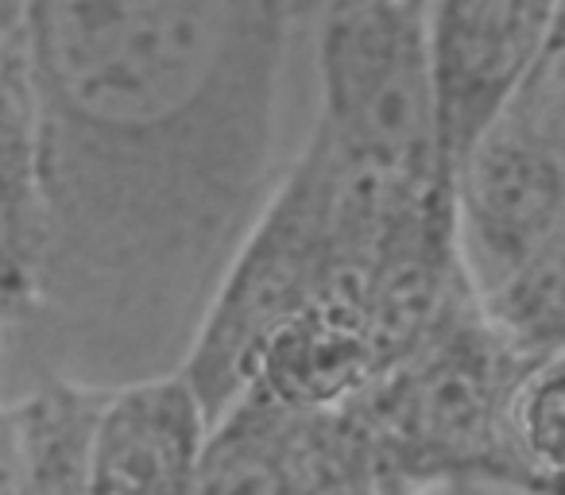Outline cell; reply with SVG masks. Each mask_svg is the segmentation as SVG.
Segmentation results:
<instances>
[{
  "mask_svg": "<svg viewBox=\"0 0 565 495\" xmlns=\"http://www.w3.org/2000/svg\"><path fill=\"white\" fill-rule=\"evenodd\" d=\"M291 0H24L47 283L151 299L267 197Z\"/></svg>",
  "mask_w": 565,
  "mask_h": 495,
  "instance_id": "1",
  "label": "cell"
},
{
  "mask_svg": "<svg viewBox=\"0 0 565 495\" xmlns=\"http://www.w3.org/2000/svg\"><path fill=\"white\" fill-rule=\"evenodd\" d=\"M315 20V132L333 159L338 256L341 271L364 279L387 240L457 209L426 0H322Z\"/></svg>",
  "mask_w": 565,
  "mask_h": 495,
  "instance_id": "2",
  "label": "cell"
},
{
  "mask_svg": "<svg viewBox=\"0 0 565 495\" xmlns=\"http://www.w3.org/2000/svg\"><path fill=\"white\" fill-rule=\"evenodd\" d=\"M531 361L500 337L477 287L461 283L434 330L387 368L353 415L399 484H495L515 492L508 407Z\"/></svg>",
  "mask_w": 565,
  "mask_h": 495,
  "instance_id": "3",
  "label": "cell"
},
{
  "mask_svg": "<svg viewBox=\"0 0 565 495\" xmlns=\"http://www.w3.org/2000/svg\"><path fill=\"white\" fill-rule=\"evenodd\" d=\"M341 276L333 159L310 128L291 166L267 190L252 225L210 287L182 361L205 418H217L244 387L264 345Z\"/></svg>",
  "mask_w": 565,
  "mask_h": 495,
  "instance_id": "4",
  "label": "cell"
},
{
  "mask_svg": "<svg viewBox=\"0 0 565 495\" xmlns=\"http://www.w3.org/2000/svg\"><path fill=\"white\" fill-rule=\"evenodd\" d=\"M562 28V0H426L441 148L457 171Z\"/></svg>",
  "mask_w": 565,
  "mask_h": 495,
  "instance_id": "5",
  "label": "cell"
},
{
  "mask_svg": "<svg viewBox=\"0 0 565 495\" xmlns=\"http://www.w3.org/2000/svg\"><path fill=\"white\" fill-rule=\"evenodd\" d=\"M210 430L179 372L109 387L94 430L89 495H194Z\"/></svg>",
  "mask_w": 565,
  "mask_h": 495,
  "instance_id": "6",
  "label": "cell"
},
{
  "mask_svg": "<svg viewBox=\"0 0 565 495\" xmlns=\"http://www.w3.org/2000/svg\"><path fill=\"white\" fill-rule=\"evenodd\" d=\"M384 376L364 279L341 271L307 310L264 345L252 384L291 410L353 407Z\"/></svg>",
  "mask_w": 565,
  "mask_h": 495,
  "instance_id": "7",
  "label": "cell"
},
{
  "mask_svg": "<svg viewBox=\"0 0 565 495\" xmlns=\"http://www.w3.org/2000/svg\"><path fill=\"white\" fill-rule=\"evenodd\" d=\"M47 205L40 120L17 32H0V302L12 322L43 310Z\"/></svg>",
  "mask_w": 565,
  "mask_h": 495,
  "instance_id": "8",
  "label": "cell"
},
{
  "mask_svg": "<svg viewBox=\"0 0 565 495\" xmlns=\"http://www.w3.org/2000/svg\"><path fill=\"white\" fill-rule=\"evenodd\" d=\"M109 387L51 376L9 402L17 433V495H89L94 430Z\"/></svg>",
  "mask_w": 565,
  "mask_h": 495,
  "instance_id": "9",
  "label": "cell"
},
{
  "mask_svg": "<svg viewBox=\"0 0 565 495\" xmlns=\"http://www.w3.org/2000/svg\"><path fill=\"white\" fill-rule=\"evenodd\" d=\"M295 415L259 387H244L205 430L194 495H282Z\"/></svg>",
  "mask_w": 565,
  "mask_h": 495,
  "instance_id": "10",
  "label": "cell"
},
{
  "mask_svg": "<svg viewBox=\"0 0 565 495\" xmlns=\"http://www.w3.org/2000/svg\"><path fill=\"white\" fill-rule=\"evenodd\" d=\"M392 484L361 418L341 410H299L282 456V495H384Z\"/></svg>",
  "mask_w": 565,
  "mask_h": 495,
  "instance_id": "11",
  "label": "cell"
},
{
  "mask_svg": "<svg viewBox=\"0 0 565 495\" xmlns=\"http://www.w3.org/2000/svg\"><path fill=\"white\" fill-rule=\"evenodd\" d=\"M508 453L519 495L565 480V353L534 361L508 407Z\"/></svg>",
  "mask_w": 565,
  "mask_h": 495,
  "instance_id": "12",
  "label": "cell"
},
{
  "mask_svg": "<svg viewBox=\"0 0 565 495\" xmlns=\"http://www.w3.org/2000/svg\"><path fill=\"white\" fill-rule=\"evenodd\" d=\"M0 495H17V433L9 402H0Z\"/></svg>",
  "mask_w": 565,
  "mask_h": 495,
  "instance_id": "13",
  "label": "cell"
},
{
  "mask_svg": "<svg viewBox=\"0 0 565 495\" xmlns=\"http://www.w3.org/2000/svg\"><path fill=\"white\" fill-rule=\"evenodd\" d=\"M430 495H519V492L495 484H449V487H434Z\"/></svg>",
  "mask_w": 565,
  "mask_h": 495,
  "instance_id": "14",
  "label": "cell"
},
{
  "mask_svg": "<svg viewBox=\"0 0 565 495\" xmlns=\"http://www.w3.org/2000/svg\"><path fill=\"white\" fill-rule=\"evenodd\" d=\"M20 4L24 0H0V32H17L20 28Z\"/></svg>",
  "mask_w": 565,
  "mask_h": 495,
  "instance_id": "15",
  "label": "cell"
},
{
  "mask_svg": "<svg viewBox=\"0 0 565 495\" xmlns=\"http://www.w3.org/2000/svg\"><path fill=\"white\" fill-rule=\"evenodd\" d=\"M384 495H430V492H423V487H411V484H399V480H392V484L384 487Z\"/></svg>",
  "mask_w": 565,
  "mask_h": 495,
  "instance_id": "16",
  "label": "cell"
},
{
  "mask_svg": "<svg viewBox=\"0 0 565 495\" xmlns=\"http://www.w3.org/2000/svg\"><path fill=\"white\" fill-rule=\"evenodd\" d=\"M318 4H322V0H295V20H302V17H315V12H318Z\"/></svg>",
  "mask_w": 565,
  "mask_h": 495,
  "instance_id": "17",
  "label": "cell"
},
{
  "mask_svg": "<svg viewBox=\"0 0 565 495\" xmlns=\"http://www.w3.org/2000/svg\"><path fill=\"white\" fill-rule=\"evenodd\" d=\"M12 325H17V322H12V314L4 310V302H0V337H4V333H9Z\"/></svg>",
  "mask_w": 565,
  "mask_h": 495,
  "instance_id": "18",
  "label": "cell"
},
{
  "mask_svg": "<svg viewBox=\"0 0 565 495\" xmlns=\"http://www.w3.org/2000/svg\"><path fill=\"white\" fill-rule=\"evenodd\" d=\"M542 495H565V480H562V484H554V487H546Z\"/></svg>",
  "mask_w": 565,
  "mask_h": 495,
  "instance_id": "19",
  "label": "cell"
},
{
  "mask_svg": "<svg viewBox=\"0 0 565 495\" xmlns=\"http://www.w3.org/2000/svg\"><path fill=\"white\" fill-rule=\"evenodd\" d=\"M291 12H295V0H291Z\"/></svg>",
  "mask_w": 565,
  "mask_h": 495,
  "instance_id": "20",
  "label": "cell"
}]
</instances>
